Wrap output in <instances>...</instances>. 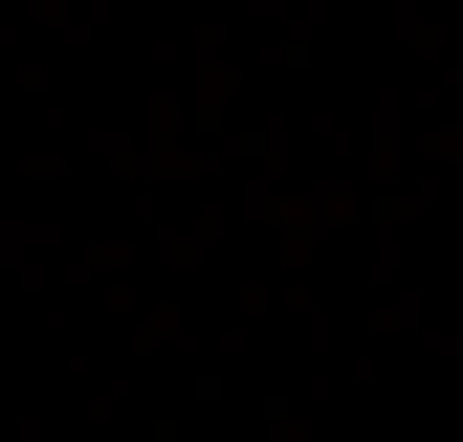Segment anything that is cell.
I'll list each match as a JSON object with an SVG mask.
<instances>
[]
</instances>
